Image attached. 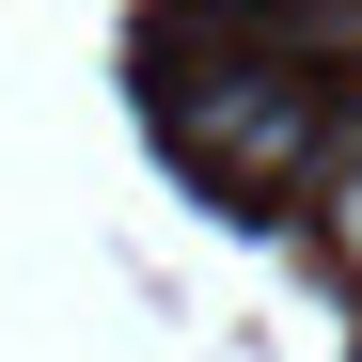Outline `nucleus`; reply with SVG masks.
<instances>
[{
	"label": "nucleus",
	"mask_w": 362,
	"mask_h": 362,
	"mask_svg": "<svg viewBox=\"0 0 362 362\" xmlns=\"http://www.w3.org/2000/svg\"><path fill=\"white\" fill-rule=\"evenodd\" d=\"M315 236H331V268L362 284V127H346V158L315 173Z\"/></svg>",
	"instance_id": "2"
},
{
	"label": "nucleus",
	"mask_w": 362,
	"mask_h": 362,
	"mask_svg": "<svg viewBox=\"0 0 362 362\" xmlns=\"http://www.w3.org/2000/svg\"><path fill=\"white\" fill-rule=\"evenodd\" d=\"M173 142H189L221 189H315V173L346 158L331 95L284 79V64H205V95H173Z\"/></svg>",
	"instance_id": "1"
}]
</instances>
